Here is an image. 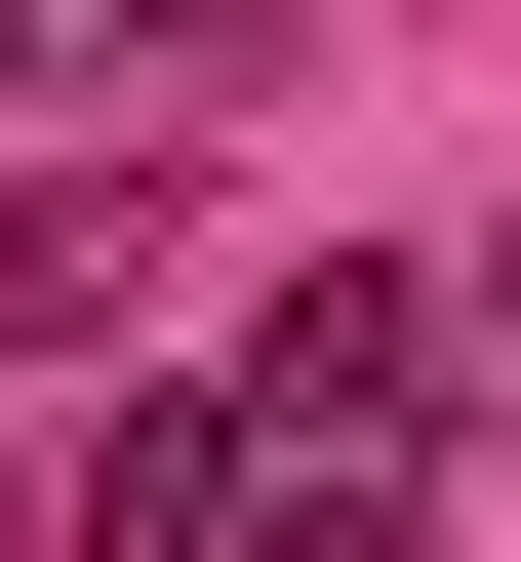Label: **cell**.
Segmentation results:
<instances>
[{"instance_id":"cell-4","label":"cell","mask_w":521,"mask_h":562,"mask_svg":"<svg viewBox=\"0 0 521 562\" xmlns=\"http://www.w3.org/2000/svg\"><path fill=\"white\" fill-rule=\"evenodd\" d=\"M0 41H81V81H241V0H0Z\"/></svg>"},{"instance_id":"cell-3","label":"cell","mask_w":521,"mask_h":562,"mask_svg":"<svg viewBox=\"0 0 521 562\" xmlns=\"http://www.w3.org/2000/svg\"><path fill=\"white\" fill-rule=\"evenodd\" d=\"M121 241H161V201H0V362H41V322H121Z\"/></svg>"},{"instance_id":"cell-1","label":"cell","mask_w":521,"mask_h":562,"mask_svg":"<svg viewBox=\"0 0 521 562\" xmlns=\"http://www.w3.org/2000/svg\"><path fill=\"white\" fill-rule=\"evenodd\" d=\"M241 402H281L241 482H401V442H441V281H281V362H241Z\"/></svg>"},{"instance_id":"cell-2","label":"cell","mask_w":521,"mask_h":562,"mask_svg":"<svg viewBox=\"0 0 521 562\" xmlns=\"http://www.w3.org/2000/svg\"><path fill=\"white\" fill-rule=\"evenodd\" d=\"M41 562H241V402H121V442L41 482Z\"/></svg>"}]
</instances>
